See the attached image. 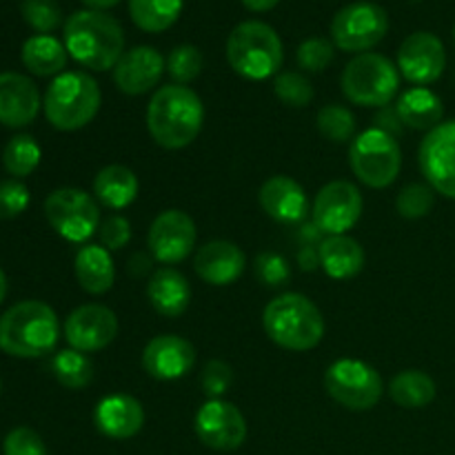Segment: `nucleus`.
<instances>
[{
    "label": "nucleus",
    "mask_w": 455,
    "mask_h": 455,
    "mask_svg": "<svg viewBox=\"0 0 455 455\" xmlns=\"http://www.w3.org/2000/svg\"><path fill=\"white\" fill-rule=\"evenodd\" d=\"M453 43H455V29H453Z\"/></svg>",
    "instance_id": "nucleus-50"
},
{
    "label": "nucleus",
    "mask_w": 455,
    "mask_h": 455,
    "mask_svg": "<svg viewBox=\"0 0 455 455\" xmlns=\"http://www.w3.org/2000/svg\"><path fill=\"white\" fill-rule=\"evenodd\" d=\"M147 298L156 314L163 318H178L191 305V284L178 269L163 267L151 274L147 283Z\"/></svg>",
    "instance_id": "nucleus-24"
},
{
    "label": "nucleus",
    "mask_w": 455,
    "mask_h": 455,
    "mask_svg": "<svg viewBox=\"0 0 455 455\" xmlns=\"http://www.w3.org/2000/svg\"><path fill=\"white\" fill-rule=\"evenodd\" d=\"M327 394L351 411H369L380 403L385 382L380 373L364 360L340 358L329 364L324 373Z\"/></svg>",
    "instance_id": "nucleus-9"
},
{
    "label": "nucleus",
    "mask_w": 455,
    "mask_h": 455,
    "mask_svg": "<svg viewBox=\"0 0 455 455\" xmlns=\"http://www.w3.org/2000/svg\"><path fill=\"white\" fill-rule=\"evenodd\" d=\"M234 385V371L222 360H209L200 376V387L209 400H220Z\"/></svg>",
    "instance_id": "nucleus-40"
},
{
    "label": "nucleus",
    "mask_w": 455,
    "mask_h": 455,
    "mask_svg": "<svg viewBox=\"0 0 455 455\" xmlns=\"http://www.w3.org/2000/svg\"><path fill=\"white\" fill-rule=\"evenodd\" d=\"M0 389H3V385H0Z\"/></svg>",
    "instance_id": "nucleus-51"
},
{
    "label": "nucleus",
    "mask_w": 455,
    "mask_h": 455,
    "mask_svg": "<svg viewBox=\"0 0 455 455\" xmlns=\"http://www.w3.org/2000/svg\"><path fill=\"white\" fill-rule=\"evenodd\" d=\"M40 158H43L40 145L36 142L34 136H27V133L13 136L3 149L4 169H7V173H12L16 180L18 178H27L29 173H34L36 169H38Z\"/></svg>",
    "instance_id": "nucleus-33"
},
{
    "label": "nucleus",
    "mask_w": 455,
    "mask_h": 455,
    "mask_svg": "<svg viewBox=\"0 0 455 455\" xmlns=\"http://www.w3.org/2000/svg\"><path fill=\"white\" fill-rule=\"evenodd\" d=\"M298 262H300V269L311 271L320 265V256L318 249L314 247H302L300 253H298Z\"/></svg>",
    "instance_id": "nucleus-45"
},
{
    "label": "nucleus",
    "mask_w": 455,
    "mask_h": 455,
    "mask_svg": "<svg viewBox=\"0 0 455 455\" xmlns=\"http://www.w3.org/2000/svg\"><path fill=\"white\" fill-rule=\"evenodd\" d=\"M43 100L36 83L16 71L0 74V124L9 129L27 127L36 120Z\"/></svg>",
    "instance_id": "nucleus-20"
},
{
    "label": "nucleus",
    "mask_w": 455,
    "mask_h": 455,
    "mask_svg": "<svg viewBox=\"0 0 455 455\" xmlns=\"http://www.w3.org/2000/svg\"><path fill=\"white\" fill-rule=\"evenodd\" d=\"M258 203L271 220L283 225H298L309 213V198L291 176H271L258 191Z\"/></svg>",
    "instance_id": "nucleus-22"
},
{
    "label": "nucleus",
    "mask_w": 455,
    "mask_h": 455,
    "mask_svg": "<svg viewBox=\"0 0 455 455\" xmlns=\"http://www.w3.org/2000/svg\"><path fill=\"white\" fill-rule=\"evenodd\" d=\"M149 269L151 258L145 256V253H136V256H132V260H129V271H132L133 278H140V275H145Z\"/></svg>",
    "instance_id": "nucleus-46"
},
{
    "label": "nucleus",
    "mask_w": 455,
    "mask_h": 455,
    "mask_svg": "<svg viewBox=\"0 0 455 455\" xmlns=\"http://www.w3.org/2000/svg\"><path fill=\"white\" fill-rule=\"evenodd\" d=\"M74 271L83 291L92 293V296H102L114 287L116 267L111 260V251H107L102 244L80 247L76 253Z\"/></svg>",
    "instance_id": "nucleus-26"
},
{
    "label": "nucleus",
    "mask_w": 455,
    "mask_h": 455,
    "mask_svg": "<svg viewBox=\"0 0 455 455\" xmlns=\"http://www.w3.org/2000/svg\"><path fill=\"white\" fill-rule=\"evenodd\" d=\"M349 164L363 185L371 189H387L398 180L403 151L395 136L373 127L354 138L349 147Z\"/></svg>",
    "instance_id": "nucleus-8"
},
{
    "label": "nucleus",
    "mask_w": 455,
    "mask_h": 455,
    "mask_svg": "<svg viewBox=\"0 0 455 455\" xmlns=\"http://www.w3.org/2000/svg\"><path fill=\"white\" fill-rule=\"evenodd\" d=\"M62 36L67 53L92 71L114 69L124 53L123 27L105 12L83 9L71 13Z\"/></svg>",
    "instance_id": "nucleus-2"
},
{
    "label": "nucleus",
    "mask_w": 455,
    "mask_h": 455,
    "mask_svg": "<svg viewBox=\"0 0 455 455\" xmlns=\"http://www.w3.org/2000/svg\"><path fill=\"white\" fill-rule=\"evenodd\" d=\"M67 47L65 43H60L58 38L49 34H38L31 36L22 44V65L31 71L34 76L40 78H49V76H60L62 69L67 65Z\"/></svg>",
    "instance_id": "nucleus-29"
},
{
    "label": "nucleus",
    "mask_w": 455,
    "mask_h": 455,
    "mask_svg": "<svg viewBox=\"0 0 455 455\" xmlns=\"http://www.w3.org/2000/svg\"><path fill=\"white\" fill-rule=\"evenodd\" d=\"M138 191H140V182H138L136 173L124 164H107L93 178L96 200L114 212L127 209L138 198Z\"/></svg>",
    "instance_id": "nucleus-27"
},
{
    "label": "nucleus",
    "mask_w": 455,
    "mask_h": 455,
    "mask_svg": "<svg viewBox=\"0 0 455 455\" xmlns=\"http://www.w3.org/2000/svg\"><path fill=\"white\" fill-rule=\"evenodd\" d=\"M100 102V87L92 76L84 71H62L44 92L43 109L53 129L78 132L96 118Z\"/></svg>",
    "instance_id": "nucleus-5"
},
{
    "label": "nucleus",
    "mask_w": 455,
    "mask_h": 455,
    "mask_svg": "<svg viewBox=\"0 0 455 455\" xmlns=\"http://www.w3.org/2000/svg\"><path fill=\"white\" fill-rule=\"evenodd\" d=\"M194 364L196 347L173 333L151 338L142 351V367L154 380H180L194 369Z\"/></svg>",
    "instance_id": "nucleus-18"
},
{
    "label": "nucleus",
    "mask_w": 455,
    "mask_h": 455,
    "mask_svg": "<svg viewBox=\"0 0 455 455\" xmlns=\"http://www.w3.org/2000/svg\"><path fill=\"white\" fill-rule=\"evenodd\" d=\"M333 52L336 49H333L331 40L323 38V36H314V38H307L305 43H300L296 52V60L302 71L320 74V71H324L331 65Z\"/></svg>",
    "instance_id": "nucleus-39"
},
{
    "label": "nucleus",
    "mask_w": 455,
    "mask_h": 455,
    "mask_svg": "<svg viewBox=\"0 0 455 455\" xmlns=\"http://www.w3.org/2000/svg\"><path fill=\"white\" fill-rule=\"evenodd\" d=\"M280 0H243L244 7L251 9V12H269V9H274Z\"/></svg>",
    "instance_id": "nucleus-47"
},
{
    "label": "nucleus",
    "mask_w": 455,
    "mask_h": 455,
    "mask_svg": "<svg viewBox=\"0 0 455 455\" xmlns=\"http://www.w3.org/2000/svg\"><path fill=\"white\" fill-rule=\"evenodd\" d=\"M227 60L247 80H267L280 74L284 47L274 27L260 20H244L227 38Z\"/></svg>",
    "instance_id": "nucleus-6"
},
{
    "label": "nucleus",
    "mask_w": 455,
    "mask_h": 455,
    "mask_svg": "<svg viewBox=\"0 0 455 455\" xmlns=\"http://www.w3.org/2000/svg\"><path fill=\"white\" fill-rule=\"evenodd\" d=\"M58 315L47 302L22 300L0 315V351L12 358H40L56 349Z\"/></svg>",
    "instance_id": "nucleus-3"
},
{
    "label": "nucleus",
    "mask_w": 455,
    "mask_h": 455,
    "mask_svg": "<svg viewBox=\"0 0 455 455\" xmlns=\"http://www.w3.org/2000/svg\"><path fill=\"white\" fill-rule=\"evenodd\" d=\"M204 123V107L187 84H164L147 107V129L163 149H185L198 138Z\"/></svg>",
    "instance_id": "nucleus-1"
},
{
    "label": "nucleus",
    "mask_w": 455,
    "mask_h": 455,
    "mask_svg": "<svg viewBox=\"0 0 455 455\" xmlns=\"http://www.w3.org/2000/svg\"><path fill=\"white\" fill-rule=\"evenodd\" d=\"M118 3H120V0H83L84 7L93 9V12H105V9L116 7Z\"/></svg>",
    "instance_id": "nucleus-48"
},
{
    "label": "nucleus",
    "mask_w": 455,
    "mask_h": 455,
    "mask_svg": "<svg viewBox=\"0 0 455 455\" xmlns=\"http://www.w3.org/2000/svg\"><path fill=\"white\" fill-rule=\"evenodd\" d=\"M203 53L194 44H180L167 56V74L176 84H189L203 71Z\"/></svg>",
    "instance_id": "nucleus-36"
},
{
    "label": "nucleus",
    "mask_w": 455,
    "mask_h": 455,
    "mask_svg": "<svg viewBox=\"0 0 455 455\" xmlns=\"http://www.w3.org/2000/svg\"><path fill=\"white\" fill-rule=\"evenodd\" d=\"M4 455H47L43 438L29 427H16L4 435L3 443Z\"/></svg>",
    "instance_id": "nucleus-41"
},
{
    "label": "nucleus",
    "mask_w": 455,
    "mask_h": 455,
    "mask_svg": "<svg viewBox=\"0 0 455 455\" xmlns=\"http://www.w3.org/2000/svg\"><path fill=\"white\" fill-rule=\"evenodd\" d=\"M53 378L60 382L65 389L78 391L84 389L93 380V363L87 354L76 349H62L52 360Z\"/></svg>",
    "instance_id": "nucleus-32"
},
{
    "label": "nucleus",
    "mask_w": 455,
    "mask_h": 455,
    "mask_svg": "<svg viewBox=\"0 0 455 455\" xmlns=\"http://www.w3.org/2000/svg\"><path fill=\"white\" fill-rule=\"evenodd\" d=\"M274 93L287 107L302 109V107L311 105V100H314V84L300 71H283V74L275 76Z\"/></svg>",
    "instance_id": "nucleus-35"
},
{
    "label": "nucleus",
    "mask_w": 455,
    "mask_h": 455,
    "mask_svg": "<svg viewBox=\"0 0 455 455\" xmlns=\"http://www.w3.org/2000/svg\"><path fill=\"white\" fill-rule=\"evenodd\" d=\"M194 269L212 287H227L240 280L247 269L243 249L229 240H212L196 251Z\"/></svg>",
    "instance_id": "nucleus-21"
},
{
    "label": "nucleus",
    "mask_w": 455,
    "mask_h": 455,
    "mask_svg": "<svg viewBox=\"0 0 455 455\" xmlns=\"http://www.w3.org/2000/svg\"><path fill=\"white\" fill-rule=\"evenodd\" d=\"M267 336L287 351H311L324 336V318L302 293L275 296L262 314Z\"/></svg>",
    "instance_id": "nucleus-4"
},
{
    "label": "nucleus",
    "mask_w": 455,
    "mask_h": 455,
    "mask_svg": "<svg viewBox=\"0 0 455 455\" xmlns=\"http://www.w3.org/2000/svg\"><path fill=\"white\" fill-rule=\"evenodd\" d=\"M167 60L160 56L158 49L140 44L123 53L118 65L114 67V83L127 96L149 93L163 78Z\"/></svg>",
    "instance_id": "nucleus-19"
},
{
    "label": "nucleus",
    "mask_w": 455,
    "mask_h": 455,
    "mask_svg": "<svg viewBox=\"0 0 455 455\" xmlns=\"http://www.w3.org/2000/svg\"><path fill=\"white\" fill-rule=\"evenodd\" d=\"M256 275L260 283L269 284V287H280V284H287L291 278V269H289V262L284 260L278 253H260L256 258Z\"/></svg>",
    "instance_id": "nucleus-43"
},
{
    "label": "nucleus",
    "mask_w": 455,
    "mask_h": 455,
    "mask_svg": "<svg viewBox=\"0 0 455 455\" xmlns=\"http://www.w3.org/2000/svg\"><path fill=\"white\" fill-rule=\"evenodd\" d=\"M182 12V0H129V16L138 29L160 34L176 25Z\"/></svg>",
    "instance_id": "nucleus-31"
},
{
    "label": "nucleus",
    "mask_w": 455,
    "mask_h": 455,
    "mask_svg": "<svg viewBox=\"0 0 455 455\" xmlns=\"http://www.w3.org/2000/svg\"><path fill=\"white\" fill-rule=\"evenodd\" d=\"M435 204V191L422 182H411L404 187L395 198V209L407 220H418V218L429 216Z\"/></svg>",
    "instance_id": "nucleus-37"
},
{
    "label": "nucleus",
    "mask_w": 455,
    "mask_h": 455,
    "mask_svg": "<svg viewBox=\"0 0 455 455\" xmlns=\"http://www.w3.org/2000/svg\"><path fill=\"white\" fill-rule=\"evenodd\" d=\"M418 160L427 185L444 198H455V120L438 124L427 133Z\"/></svg>",
    "instance_id": "nucleus-15"
},
{
    "label": "nucleus",
    "mask_w": 455,
    "mask_h": 455,
    "mask_svg": "<svg viewBox=\"0 0 455 455\" xmlns=\"http://www.w3.org/2000/svg\"><path fill=\"white\" fill-rule=\"evenodd\" d=\"M389 395L403 409H425L435 400V382L420 369H407L391 380Z\"/></svg>",
    "instance_id": "nucleus-30"
},
{
    "label": "nucleus",
    "mask_w": 455,
    "mask_h": 455,
    "mask_svg": "<svg viewBox=\"0 0 455 455\" xmlns=\"http://www.w3.org/2000/svg\"><path fill=\"white\" fill-rule=\"evenodd\" d=\"M447 67V52L443 40L431 31H416L407 36L398 49V71L403 78L418 87L435 83Z\"/></svg>",
    "instance_id": "nucleus-16"
},
{
    "label": "nucleus",
    "mask_w": 455,
    "mask_h": 455,
    "mask_svg": "<svg viewBox=\"0 0 455 455\" xmlns=\"http://www.w3.org/2000/svg\"><path fill=\"white\" fill-rule=\"evenodd\" d=\"M315 127L327 140L331 142H349L355 133V116L345 105H324L318 111Z\"/></svg>",
    "instance_id": "nucleus-34"
},
{
    "label": "nucleus",
    "mask_w": 455,
    "mask_h": 455,
    "mask_svg": "<svg viewBox=\"0 0 455 455\" xmlns=\"http://www.w3.org/2000/svg\"><path fill=\"white\" fill-rule=\"evenodd\" d=\"M93 425L111 440H129L145 427V409L133 395H105L93 409Z\"/></svg>",
    "instance_id": "nucleus-23"
},
{
    "label": "nucleus",
    "mask_w": 455,
    "mask_h": 455,
    "mask_svg": "<svg viewBox=\"0 0 455 455\" xmlns=\"http://www.w3.org/2000/svg\"><path fill=\"white\" fill-rule=\"evenodd\" d=\"M29 207V189L20 180L0 182V220L20 216Z\"/></svg>",
    "instance_id": "nucleus-42"
},
{
    "label": "nucleus",
    "mask_w": 455,
    "mask_h": 455,
    "mask_svg": "<svg viewBox=\"0 0 455 455\" xmlns=\"http://www.w3.org/2000/svg\"><path fill=\"white\" fill-rule=\"evenodd\" d=\"M98 234H100V243L107 251H118V249L127 247L129 240H132V225L124 216L114 213L100 222Z\"/></svg>",
    "instance_id": "nucleus-44"
},
{
    "label": "nucleus",
    "mask_w": 455,
    "mask_h": 455,
    "mask_svg": "<svg viewBox=\"0 0 455 455\" xmlns=\"http://www.w3.org/2000/svg\"><path fill=\"white\" fill-rule=\"evenodd\" d=\"M363 216V194L354 182L333 180L318 191L311 222L327 235H345Z\"/></svg>",
    "instance_id": "nucleus-12"
},
{
    "label": "nucleus",
    "mask_w": 455,
    "mask_h": 455,
    "mask_svg": "<svg viewBox=\"0 0 455 455\" xmlns=\"http://www.w3.org/2000/svg\"><path fill=\"white\" fill-rule=\"evenodd\" d=\"M342 93L358 107H389L400 89V71L382 53H358L347 62L340 78Z\"/></svg>",
    "instance_id": "nucleus-7"
},
{
    "label": "nucleus",
    "mask_w": 455,
    "mask_h": 455,
    "mask_svg": "<svg viewBox=\"0 0 455 455\" xmlns=\"http://www.w3.org/2000/svg\"><path fill=\"white\" fill-rule=\"evenodd\" d=\"M389 31V16L376 3H351L331 20V43L349 53H367Z\"/></svg>",
    "instance_id": "nucleus-11"
},
{
    "label": "nucleus",
    "mask_w": 455,
    "mask_h": 455,
    "mask_svg": "<svg viewBox=\"0 0 455 455\" xmlns=\"http://www.w3.org/2000/svg\"><path fill=\"white\" fill-rule=\"evenodd\" d=\"M7 289H9V284H7V275H4V271L0 269V305H3L4 296H7Z\"/></svg>",
    "instance_id": "nucleus-49"
},
{
    "label": "nucleus",
    "mask_w": 455,
    "mask_h": 455,
    "mask_svg": "<svg viewBox=\"0 0 455 455\" xmlns=\"http://www.w3.org/2000/svg\"><path fill=\"white\" fill-rule=\"evenodd\" d=\"M118 336V318L105 305H83L71 311L65 320V340L71 349L96 354Z\"/></svg>",
    "instance_id": "nucleus-17"
},
{
    "label": "nucleus",
    "mask_w": 455,
    "mask_h": 455,
    "mask_svg": "<svg viewBox=\"0 0 455 455\" xmlns=\"http://www.w3.org/2000/svg\"><path fill=\"white\" fill-rule=\"evenodd\" d=\"M395 111H398L400 123L407 127L418 129V132H431L443 124L444 105L438 93L431 89L413 87L400 96Z\"/></svg>",
    "instance_id": "nucleus-28"
},
{
    "label": "nucleus",
    "mask_w": 455,
    "mask_h": 455,
    "mask_svg": "<svg viewBox=\"0 0 455 455\" xmlns=\"http://www.w3.org/2000/svg\"><path fill=\"white\" fill-rule=\"evenodd\" d=\"M20 13L38 34H52L62 25V12L56 0H22Z\"/></svg>",
    "instance_id": "nucleus-38"
},
{
    "label": "nucleus",
    "mask_w": 455,
    "mask_h": 455,
    "mask_svg": "<svg viewBox=\"0 0 455 455\" xmlns=\"http://www.w3.org/2000/svg\"><path fill=\"white\" fill-rule=\"evenodd\" d=\"M320 267L333 280H351L363 271L364 249L349 235H327L318 247Z\"/></svg>",
    "instance_id": "nucleus-25"
},
{
    "label": "nucleus",
    "mask_w": 455,
    "mask_h": 455,
    "mask_svg": "<svg viewBox=\"0 0 455 455\" xmlns=\"http://www.w3.org/2000/svg\"><path fill=\"white\" fill-rule=\"evenodd\" d=\"M196 222L180 209H167L154 218L147 234L151 258L163 265H178L187 260L196 247Z\"/></svg>",
    "instance_id": "nucleus-14"
},
{
    "label": "nucleus",
    "mask_w": 455,
    "mask_h": 455,
    "mask_svg": "<svg viewBox=\"0 0 455 455\" xmlns=\"http://www.w3.org/2000/svg\"><path fill=\"white\" fill-rule=\"evenodd\" d=\"M44 216L49 225L69 243H87L100 229V207L83 189L62 187L52 191L44 200Z\"/></svg>",
    "instance_id": "nucleus-10"
},
{
    "label": "nucleus",
    "mask_w": 455,
    "mask_h": 455,
    "mask_svg": "<svg viewBox=\"0 0 455 455\" xmlns=\"http://www.w3.org/2000/svg\"><path fill=\"white\" fill-rule=\"evenodd\" d=\"M194 429L200 443L213 451H235L247 440V420L227 400H207L196 413Z\"/></svg>",
    "instance_id": "nucleus-13"
}]
</instances>
